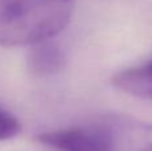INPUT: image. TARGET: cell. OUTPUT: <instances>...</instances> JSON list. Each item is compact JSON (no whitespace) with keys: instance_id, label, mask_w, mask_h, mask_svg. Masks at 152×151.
<instances>
[{"instance_id":"cell-3","label":"cell","mask_w":152,"mask_h":151,"mask_svg":"<svg viewBox=\"0 0 152 151\" xmlns=\"http://www.w3.org/2000/svg\"><path fill=\"white\" fill-rule=\"evenodd\" d=\"M112 86L120 92L140 99H152V59L116 72Z\"/></svg>"},{"instance_id":"cell-4","label":"cell","mask_w":152,"mask_h":151,"mask_svg":"<svg viewBox=\"0 0 152 151\" xmlns=\"http://www.w3.org/2000/svg\"><path fill=\"white\" fill-rule=\"evenodd\" d=\"M64 59V52L58 43L51 39L44 40L31 45L28 52V67L34 75H55L63 68Z\"/></svg>"},{"instance_id":"cell-1","label":"cell","mask_w":152,"mask_h":151,"mask_svg":"<svg viewBox=\"0 0 152 151\" xmlns=\"http://www.w3.org/2000/svg\"><path fill=\"white\" fill-rule=\"evenodd\" d=\"M75 0H0V45L53 39L71 20Z\"/></svg>"},{"instance_id":"cell-2","label":"cell","mask_w":152,"mask_h":151,"mask_svg":"<svg viewBox=\"0 0 152 151\" xmlns=\"http://www.w3.org/2000/svg\"><path fill=\"white\" fill-rule=\"evenodd\" d=\"M139 123L116 115H103L83 123L47 131L37 136L40 143L56 151H121L137 143Z\"/></svg>"},{"instance_id":"cell-6","label":"cell","mask_w":152,"mask_h":151,"mask_svg":"<svg viewBox=\"0 0 152 151\" xmlns=\"http://www.w3.org/2000/svg\"><path fill=\"white\" fill-rule=\"evenodd\" d=\"M134 151H152V126L142 128Z\"/></svg>"},{"instance_id":"cell-5","label":"cell","mask_w":152,"mask_h":151,"mask_svg":"<svg viewBox=\"0 0 152 151\" xmlns=\"http://www.w3.org/2000/svg\"><path fill=\"white\" fill-rule=\"evenodd\" d=\"M20 123L18 118L0 104V141H7L20 133Z\"/></svg>"}]
</instances>
